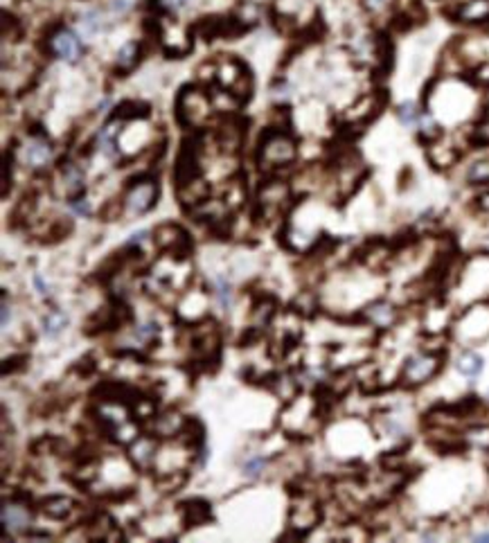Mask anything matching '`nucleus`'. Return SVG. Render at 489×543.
I'll return each instance as SVG.
<instances>
[{
  "label": "nucleus",
  "mask_w": 489,
  "mask_h": 543,
  "mask_svg": "<svg viewBox=\"0 0 489 543\" xmlns=\"http://www.w3.org/2000/svg\"><path fill=\"white\" fill-rule=\"evenodd\" d=\"M61 185H63L65 196H68V201L70 198H77V196H84V192H86L84 169L72 161H65L61 165Z\"/></svg>",
  "instance_id": "obj_13"
},
{
  "label": "nucleus",
  "mask_w": 489,
  "mask_h": 543,
  "mask_svg": "<svg viewBox=\"0 0 489 543\" xmlns=\"http://www.w3.org/2000/svg\"><path fill=\"white\" fill-rule=\"evenodd\" d=\"M397 14L404 21H419L421 18V5L419 0H397Z\"/></svg>",
  "instance_id": "obj_30"
},
{
  "label": "nucleus",
  "mask_w": 489,
  "mask_h": 543,
  "mask_svg": "<svg viewBox=\"0 0 489 543\" xmlns=\"http://www.w3.org/2000/svg\"><path fill=\"white\" fill-rule=\"evenodd\" d=\"M65 325H68V316H65L61 309H50L43 318H41V327H43V332L50 336V338H57L63 329H65Z\"/></svg>",
  "instance_id": "obj_24"
},
{
  "label": "nucleus",
  "mask_w": 489,
  "mask_h": 543,
  "mask_svg": "<svg viewBox=\"0 0 489 543\" xmlns=\"http://www.w3.org/2000/svg\"><path fill=\"white\" fill-rule=\"evenodd\" d=\"M388 3H390V0H365V5H367L370 9H372V11H381Z\"/></svg>",
  "instance_id": "obj_46"
},
{
  "label": "nucleus",
  "mask_w": 489,
  "mask_h": 543,
  "mask_svg": "<svg viewBox=\"0 0 489 543\" xmlns=\"http://www.w3.org/2000/svg\"><path fill=\"white\" fill-rule=\"evenodd\" d=\"M475 541H489V532H483V534H478V537H475Z\"/></svg>",
  "instance_id": "obj_48"
},
{
  "label": "nucleus",
  "mask_w": 489,
  "mask_h": 543,
  "mask_svg": "<svg viewBox=\"0 0 489 543\" xmlns=\"http://www.w3.org/2000/svg\"><path fill=\"white\" fill-rule=\"evenodd\" d=\"M147 115H149V104L136 102V100H127V102H122L120 106H117L111 117L124 122V120H136V117H147Z\"/></svg>",
  "instance_id": "obj_23"
},
{
  "label": "nucleus",
  "mask_w": 489,
  "mask_h": 543,
  "mask_svg": "<svg viewBox=\"0 0 489 543\" xmlns=\"http://www.w3.org/2000/svg\"><path fill=\"white\" fill-rule=\"evenodd\" d=\"M181 516L185 527H199L213 519V505L203 498H190L181 502Z\"/></svg>",
  "instance_id": "obj_12"
},
{
  "label": "nucleus",
  "mask_w": 489,
  "mask_h": 543,
  "mask_svg": "<svg viewBox=\"0 0 489 543\" xmlns=\"http://www.w3.org/2000/svg\"><path fill=\"white\" fill-rule=\"evenodd\" d=\"M79 28H82L84 34H100L104 30V18L97 9L86 11V14H82V18H79Z\"/></svg>",
  "instance_id": "obj_28"
},
{
  "label": "nucleus",
  "mask_w": 489,
  "mask_h": 543,
  "mask_svg": "<svg viewBox=\"0 0 489 543\" xmlns=\"http://www.w3.org/2000/svg\"><path fill=\"white\" fill-rule=\"evenodd\" d=\"M38 507H41V512L48 516V519L63 521V519H68L70 512L75 510V500L70 496H63V494H50L48 498L38 502Z\"/></svg>",
  "instance_id": "obj_16"
},
{
  "label": "nucleus",
  "mask_w": 489,
  "mask_h": 543,
  "mask_svg": "<svg viewBox=\"0 0 489 543\" xmlns=\"http://www.w3.org/2000/svg\"><path fill=\"white\" fill-rule=\"evenodd\" d=\"M291 201V190L284 181H267L259 188L257 194V205L269 212V210H282V205H286Z\"/></svg>",
  "instance_id": "obj_9"
},
{
  "label": "nucleus",
  "mask_w": 489,
  "mask_h": 543,
  "mask_svg": "<svg viewBox=\"0 0 489 543\" xmlns=\"http://www.w3.org/2000/svg\"><path fill=\"white\" fill-rule=\"evenodd\" d=\"M458 151L453 147H433L429 151V158L435 167H451L458 161Z\"/></svg>",
  "instance_id": "obj_26"
},
{
  "label": "nucleus",
  "mask_w": 489,
  "mask_h": 543,
  "mask_svg": "<svg viewBox=\"0 0 489 543\" xmlns=\"http://www.w3.org/2000/svg\"><path fill=\"white\" fill-rule=\"evenodd\" d=\"M440 367H442V352H419L404 363L399 379L406 388H417L438 375Z\"/></svg>",
  "instance_id": "obj_4"
},
{
  "label": "nucleus",
  "mask_w": 489,
  "mask_h": 543,
  "mask_svg": "<svg viewBox=\"0 0 489 543\" xmlns=\"http://www.w3.org/2000/svg\"><path fill=\"white\" fill-rule=\"evenodd\" d=\"M48 50H50V55H55L57 59L68 61V63H77L84 55V45L79 41V36L72 30L63 28V25H59V28L50 32Z\"/></svg>",
  "instance_id": "obj_7"
},
{
  "label": "nucleus",
  "mask_w": 489,
  "mask_h": 543,
  "mask_svg": "<svg viewBox=\"0 0 489 543\" xmlns=\"http://www.w3.org/2000/svg\"><path fill=\"white\" fill-rule=\"evenodd\" d=\"M483 365H485L483 356L475 354L473 350H465V352H462V354L458 356V361H456L458 372L465 375V377H469V379L478 377V375L483 372Z\"/></svg>",
  "instance_id": "obj_21"
},
{
  "label": "nucleus",
  "mask_w": 489,
  "mask_h": 543,
  "mask_svg": "<svg viewBox=\"0 0 489 543\" xmlns=\"http://www.w3.org/2000/svg\"><path fill=\"white\" fill-rule=\"evenodd\" d=\"M154 242L161 253L169 255L171 259H178V262H185L192 253L190 235L185 232L178 223H163V226H158L154 230Z\"/></svg>",
  "instance_id": "obj_5"
},
{
  "label": "nucleus",
  "mask_w": 489,
  "mask_h": 543,
  "mask_svg": "<svg viewBox=\"0 0 489 543\" xmlns=\"http://www.w3.org/2000/svg\"><path fill=\"white\" fill-rule=\"evenodd\" d=\"M467 442L475 444L480 448H489V429L487 426H475L467 433Z\"/></svg>",
  "instance_id": "obj_37"
},
{
  "label": "nucleus",
  "mask_w": 489,
  "mask_h": 543,
  "mask_svg": "<svg viewBox=\"0 0 489 543\" xmlns=\"http://www.w3.org/2000/svg\"><path fill=\"white\" fill-rule=\"evenodd\" d=\"M478 208H480L483 212H489V190H487L485 194L478 196Z\"/></svg>",
  "instance_id": "obj_47"
},
{
  "label": "nucleus",
  "mask_w": 489,
  "mask_h": 543,
  "mask_svg": "<svg viewBox=\"0 0 489 543\" xmlns=\"http://www.w3.org/2000/svg\"><path fill=\"white\" fill-rule=\"evenodd\" d=\"M213 113V100L199 86H185L176 97V120L185 129H199Z\"/></svg>",
  "instance_id": "obj_2"
},
{
  "label": "nucleus",
  "mask_w": 489,
  "mask_h": 543,
  "mask_svg": "<svg viewBox=\"0 0 489 543\" xmlns=\"http://www.w3.org/2000/svg\"><path fill=\"white\" fill-rule=\"evenodd\" d=\"M419 136L424 138L426 142H435L442 136V129H440L438 122L433 120L431 113H421V117H419Z\"/></svg>",
  "instance_id": "obj_27"
},
{
  "label": "nucleus",
  "mask_w": 489,
  "mask_h": 543,
  "mask_svg": "<svg viewBox=\"0 0 489 543\" xmlns=\"http://www.w3.org/2000/svg\"><path fill=\"white\" fill-rule=\"evenodd\" d=\"M32 280H34V286H36V291H38V294H41L43 298H48L50 296V284L43 280V277L41 275H38V273H34V277H32Z\"/></svg>",
  "instance_id": "obj_44"
},
{
  "label": "nucleus",
  "mask_w": 489,
  "mask_h": 543,
  "mask_svg": "<svg viewBox=\"0 0 489 543\" xmlns=\"http://www.w3.org/2000/svg\"><path fill=\"white\" fill-rule=\"evenodd\" d=\"M113 11L115 14H127V11H131V7H134V0H113Z\"/></svg>",
  "instance_id": "obj_42"
},
{
  "label": "nucleus",
  "mask_w": 489,
  "mask_h": 543,
  "mask_svg": "<svg viewBox=\"0 0 489 543\" xmlns=\"http://www.w3.org/2000/svg\"><path fill=\"white\" fill-rule=\"evenodd\" d=\"M147 240H149V232H147V230H140V232H134V235H131V240H129L124 246H138V248H140V246H142L144 242H147Z\"/></svg>",
  "instance_id": "obj_43"
},
{
  "label": "nucleus",
  "mask_w": 489,
  "mask_h": 543,
  "mask_svg": "<svg viewBox=\"0 0 489 543\" xmlns=\"http://www.w3.org/2000/svg\"><path fill=\"white\" fill-rule=\"evenodd\" d=\"M158 451V440L151 433H140L138 438L129 444V458L138 469H149L156 460Z\"/></svg>",
  "instance_id": "obj_10"
},
{
  "label": "nucleus",
  "mask_w": 489,
  "mask_h": 543,
  "mask_svg": "<svg viewBox=\"0 0 489 543\" xmlns=\"http://www.w3.org/2000/svg\"><path fill=\"white\" fill-rule=\"evenodd\" d=\"M68 205H70V210L75 212V215H79V217H90V215H92V208H90V203L86 201V196L70 198Z\"/></svg>",
  "instance_id": "obj_38"
},
{
  "label": "nucleus",
  "mask_w": 489,
  "mask_h": 543,
  "mask_svg": "<svg viewBox=\"0 0 489 543\" xmlns=\"http://www.w3.org/2000/svg\"><path fill=\"white\" fill-rule=\"evenodd\" d=\"M156 203H158V181L149 174L131 181L122 196V208L129 217L147 215Z\"/></svg>",
  "instance_id": "obj_3"
},
{
  "label": "nucleus",
  "mask_w": 489,
  "mask_h": 543,
  "mask_svg": "<svg viewBox=\"0 0 489 543\" xmlns=\"http://www.w3.org/2000/svg\"><path fill=\"white\" fill-rule=\"evenodd\" d=\"M158 334H161V327H158V323H144V325H138L134 329V338L138 343H154L158 338Z\"/></svg>",
  "instance_id": "obj_32"
},
{
  "label": "nucleus",
  "mask_w": 489,
  "mask_h": 543,
  "mask_svg": "<svg viewBox=\"0 0 489 543\" xmlns=\"http://www.w3.org/2000/svg\"><path fill=\"white\" fill-rule=\"evenodd\" d=\"M185 483V473H167L163 475L161 480H158V487H161V492H178V487Z\"/></svg>",
  "instance_id": "obj_35"
},
{
  "label": "nucleus",
  "mask_w": 489,
  "mask_h": 543,
  "mask_svg": "<svg viewBox=\"0 0 489 543\" xmlns=\"http://www.w3.org/2000/svg\"><path fill=\"white\" fill-rule=\"evenodd\" d=\"M32 527V510H30V496L14 494L11 500L7 498L3 502V529L5 539L11 534H23Z\"/></svg>",
  "instance_id": "obj_6"
},
{
  "label": "nucleus",
  "mask_w": 489,
  "mask_h": 543,
  "mask_svg": "<svg viewBox=\"0 0 489 543\" xmlns=\"http://www.w3.org/2000/svg\"><path fill=\"white\" fill-rule=\"evenodd\" d=\"M471 140H473L475 144H489V117H487V120H483L478 127L473 129Z\"/></svg>",
  "instance_id": "obj_40"
},
{
  "label": "nucleus",
  "mask_w": 489,
  "mask_h": 543,
  "mask_svg": "<svg viewBox=\"0 0 489 543\" xmlns=\"http://www.w3.org/2000/svg\"><path fill=\"white\" fill-rule=\"evenodd\" d=\"M23 158L32 169H43L52 161V142L43 131L38 129L30 131V138L23 147Z\"/></svg>",
  "instance_id": "obj_8"
},
{
  "label": "nucleus",
  "mask_w": 489,
  "mask_h": 543,
  "mask_svg": "<svg viewBox=\"0 0 489 543\" xmlns=\"http://www.w3.org/2000/svg\"><path fill=\"white\" fill-rule=\"evenodd\" d=\"M185 3L188 0H154V5L161 11H167V14H176V11L185 7Z\"/></svg>",
  "instance_id": "obj_39"
},
{
  "label": "nucleus",
  "mask_w": 489,
  "mask_h": 543,
  "mask_svg": "<svg viewBox=\"0 0 489 543\" xmlns=\"http://www.w3.org/2000/svg\"><path fill=\"white\" fill-rule=\"evenodd\" d=\"M264 467H267V460L259 458V456H250V458L244 462L242 469H244L246 478H259L262 471H264Z\"/></svg>",
  "instance_id": "obj_33"
},
{
  "label": "nucleus",
  "mask_w": 489,
  "mask_h": 543,
  "mask_svg": "<svg viewBox=\"0 0 489 543\" xmlns=\"http://www.w3.org/2000/svg\"><path fill=\"white\" fill-rule=\"evenodd\" d=\"M72 370H75L77 375H82V377H90L92 372H95V363H92L90 356H84V359H79V361L75 363Z\"/></svg>",
  "instance_id": "obj_41"
},
{
  "label": "nucleus",
  "mask_w": 489,
  "mask_h": 543,
  "mask_svg": "<svg viewBox=\"0 0 489 543\" xmlns=\"http://www.w3.org/2000/svg\"><path fill=\"white\" fill-rule=\"evenodd\" d=\"M176 194H178V201L185 208H199V205H203L210 198V185L203 178H196L192 183L178 185Z\"/></svg>",
  "instance_id": "obj_15"
},
{
  "label": "nucleus",
  "mask_w": 489,
  "mask_h": 543,
  "mask_svg": "<svg viewBox=\"0 0 489 543\" xmlns=\"http://www.w3.org/2000/svg\"><path fill=\"white\" fill-rule=\"evenodd\" d=\"M117 122L115 117H111V120L102 127V131L97 134V149L107 156V158H117L120 156V147H117Z\"/></svg>",
  "instance_id": "obj_19"
},
{
  "label": "nucleus",
  "mask_w": 489,
  "mask_h": 543,
  "mask_svg": "<svg viewBox=\"0 0 489 543\" xmlns=\"http://www.w3.org/2000/svg\"><path fill=\"white\" fill-rule=\"evenodd\" d=\"M30 363V354H16L11 356V359H5L3 363V375H14V372H21V370H25Z\"/></svg>",
  "instance_id": "obj_34"
},
{
  "label": "nucleus",
  "mask_w": 489,
  "mask_h": 543,
  "mask_svg": "<svg viewBox=\"0 0 489 543\" xmlns=\"http://www.w3.org/2000/svg\"><path fill=\"white\" fill-rule=\"evenodd\" d=\"M178 438L183 440V444L188 446L190 451L199 453L201 448H205V426L201 424V419L188 417V419H185V426H183Z\"/></svg>",
  "instance_id": "obj_17"
},
{
  "label": "nucleus",
  "mask_w": 489,
  "mask_h": 543,
  "mask_svg": "<svg viewBox=\"0 0 489 543\" xmlns=\"http://www.w3.org/2000/svg\"><path fill=\"white\" fill-rule=\"evenodd\" d=\"M397 117H399L402 124L413 127V124H419L421 113L417 111V106L413 102H404V104H399V109H397Z\"/></svg>",
  "instance_id": "obj_31"
},
{
  "label": "nucleus",
  "mask_w": 489,
  "mask_h": 543,
  "mask_svg": "<svg viewBox=\"0 0 489 543\" xmlns=\"http://www.w3.org/2000/svg\"><path fill=\"white\" fill-rule=\"evenodd\" d=\"M213 294H215V300L219 302V307L223 309V311H228L230 307H232V286H230V282L226 280V277H215V282H213Z\"/></svg>",
  "instance_id": "obj_25"
},
{
  "label": "nucleus",
  "mask_w": 489,
  "mask_h": 543,
  "mask_svg": "<svg viewBox=\"0 0 489 543\" xmlns=\"http://www.w3.org/2000/svg\"><path fill=\"white\" fill-rule=\"evenodd\" d=\"M61 446V440H57V438H41V440H36L34 444H32V451L36 453V456H45V453H57V448Z\"/></svg>",
  "instance_id": "obj_36"
},
{
  "label": "nucleus",
  "mask_w": 489,
  "mask_h": 543,
  "mask_svg": "<svg viewBox=\"0 0 489 543\" xmlns=\"http://www.w3.org/2000/svg\"><path fill=\"white\" fill-rule=\"evenodd\" d=\"M185 419L178 410H165V413L156 415L151 419V426H154V435L156 438H178L183 426H185Z\"/></svg>",
  "instance_id": "obj_14"
},
{
  "label": "nucleus",
  "mask_w": 489,
  "mask_h": 543,
  "mask_svg": "<svg viewBox=\"0 0 489 543\" xmlns=\"http://www.w3.org/2000/svg\"><path fill=\"white\" fill-rule=\"evenodd\" d=\"M298 156L296 138L286 129L271 127L262 134L257 144V165L267 171L289 167Z\"/></svg>",
  "instance_id": "obj_1"
},
{
  "label": "nucleus",
  "mask_w": 489,
  "mask_h": 543,
  "mask_svg": "<svg viewBox=\"0 0 489 543\" xmlns=\"http://www.w3.org/2000/svg\"><path fill=\"white\" fill-rule=\"evenodd\" d=\"M460 23H483L489 18V0H467L456 9Z\"/></svg>",
  "instance_id": "obj_20"
},
{
  "label": "nucleus",
  "mask_w": 489,
  "mask_h": 543,
  "mask_svg": "<svg viewBox=\"0 0 489 543\" xmlns=\"http://www.w3.org/2000/svg\"><path fill=\"white\" fill-rule=\"evenodd\" d=\"M361 318L377 329H390L394 323H397V307L388 300H375L372 304H367L363 309Z\"/></svg>",
  "instance_id": "obj_11"
},
{
  "label": "nucleus",
  "mask_w": 489,
  "mask_h": 543,
  "mask_svg": "<svg viewBox=\"0 0 489 543\" xmlns=\"http://www.w3.org/2000/svg\"><path fill=\"white\" fill-rule=\"evenodd\" d=\"M467 181L471 185H489V158H485V161H475L469 167Z\"/></svg>",
  "instance_id": "obj_29"
},
{
  "label": "nucleus",
  "mask_w": 489,
  "mask_h": 543,
  "mask_svg": "<svg viewBox=\"0 0 489 543\" xmlns=\"http://www.w3.org/2000/svg\"><path fill=\"white\" fill-rule=\"evenodd\" d=\"M277 311V300L273 296H262L259 300H255L253 304V318H255V327H267L271 323V318Z\"/></svg>",
  "instance_id": "obj_22"
},
{
  "label": "nucleus",
  "mask_w": 489,
  "mask_h": 543,
  "mask_svg": "<svg viewBox=\"0 0 489 543\" xmlns=\"http://www.w3.org/2000/svg\"><path fill=\"white\" fill-rule=\"evenodd\" d=\"M9 318H11V304H9L7 294L3 291V325H5V327L9 325Z\"/></svg>",
  "instance_id": "obj_45"
},
{
  "label": "nucleus",
  "mask_w": 489,
  "mask_h": 543,
  "mask_svg": "<svg viewBox=\"0 0 489 543\" xmlns=\"http://www.w3.org/2000/svg\"><path fill=\"white\" fill-rule=\"evenodd\" d=\"M140 57H142V45L138 41H129L120 48V52H117V59H115V70L120 72V77L129 75L131 70L136 68V65L140 63Z\"/></svg>",
  "instance_id": "obj_18"
}]
</instances>
